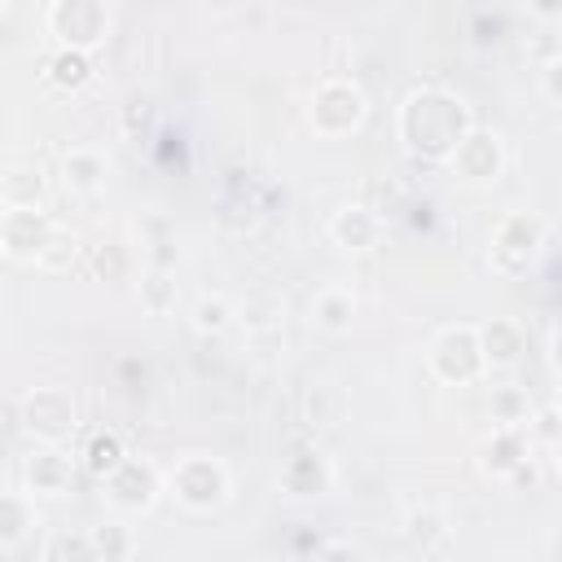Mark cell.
<instances>
[{"label": "cell", "instance_id": "6da1fadb", "mask_svg": "<svg viewBox=\"0 0 562 562\" xmlns=\"http://www.w3.org/2000/svg\"><path fill=\"white\" fill-rule=\"evenodd\" d=\"M465 132H470V110L452 92L422 88L400 110V136L408 140V149H417L426 158H452V149Z\"/></svg>", "mask_w": 562, "mask_h": 562}, {"label": "cell", "instance_id": "7a4b0ae2", "mask_svg": "<svg viewBox=\"0 0 562 562\" xmlns=\"http://www.w3.org/2000/svg\"><path fill=\"white\" fill-rule=\"evenodd\" d=\"M48 26H53V35H57L66 48L88 53V48H97V44L105 40V31H110V9H105V0H57V4L48 9Z\"/></svg>", "mask_w": 562, "mask_h": 562}, {"label": "cell", "instance_id": "3957f363", "mask_svg": "<svg viewBox=\"0 0 562 562\" xmlns=\"http://www.w3.org/2000/svg\"><path fill=\"white\" fill-rule=\"evenodd\" d=\"M22 426L44 439V443H61L75 430V400L66 386H35L22 400Z\"/></svg>", "mask_w": 562, "mask_h": 562}, {"label": "cell", "instance_id": "277c9868", "mask_svg": "<svg viewBox=\"0 0 562 562\" xmlns=\"http://www.w3.org/2000/svg\"><path fill=\"white\" fill-rule=\"evenodd\" d=\"M364 119V92L347 79H325L316 92H312V123L316 132L325 136H342L351 127H360Z\"/></svg>", "mask_w": 562, "mask_h": 562}, {"label": "cell", "instance_id": "5b68a950", "mask_svg": "<svg viewBox=\"0 0 562 562\" xmlns=\"http://www.w3.org/2000/svg\"><path fill=\"white\" fill-rule=\"evenodd\" d=\"M224 492H228V479L211 457H189L171 474V496L184 501L189 509H211L224 501Z\"/></svg>", "mask_w": 562, "mask_h": 562}, {"label": "cell", "instance_id": "8992f818", "mask_svg": "<svg viewBox=\"0 0 562 562\" xmlns=\"http://www.w3.org/2000/svg\"><path fill=\"white\" fill-rule=\"evenodd\" d=\"M48 233H53V220L40 206H9L0 215V250L13 259H35Z\"/></svg>", "mask_w": 562, "mask_h": 562}, {"label": "cell", "instance_id": "52a82bcc", "mask_svg": "<svg viewBox=\"0 0 562 562\" xmlns=\"http://www.w3.org/2000/svg\"><path fill=\"white\" fill-rule=\"evenodd\" d=\"M479 364H483V356H479L474 329H443V334L435 338V347H430V369H435L439 378H448V382L474 378Z\"/></svg>", "mask_w": 562, "mask_h": 562}, {"label": "cell", "instance_id": "ba28073f", "mask_svg": "<svg viewBox=\"0 0 562 562\" xmlns=\"http://www.w3.org/2000/svg\"><path fill=\"white\" fill-rule=\"evenodd\" d=\"M452 162H457L470 180H496V171H501V140H496L492 132H474V127H470V132L457 140Z\"/></svg>", "mask_w": 562, "mask_h": 562}, {"label": "cell", "instance_id": "9c48e42d", "mask_svg": "<svg viewBox=\"0 0 562 562\" xmlns=\"http://www.w3.org/2000/svg\"><path fill=\"white\" fill-rule=\"evenodd\" d=\"M378 215L364 211V206H342L334 220H329V237L342 246V250H373L378 241Z\"/></svg>", "mask_w": 562, "mask_h": 562}, {"label": "cell", "instance_id": "30bf717a", "mask_svg": "<svg viewBox=\"0 0 562 562\" xmlns=\"http://www.w3.org/2000/svg\"><path fill=\"white\" fill-rule=\"evenodd\" d=\"M351 316H356V299L338 285H325L316 299H312V321L325 329V334H347L351 329Z\"/></svg>", "mask_w": 562, "mask_h": 562}, {"label": "cell", "instance_id": "8fae6325", "mask_svg": "<svg viewBox=\"0 0 562 562\" xmlns=\"http://www.w3.org/2000/svg\"><path fill=\"white\" fill-rule=\"evenodd\" d=\"M61 171H66V189L70 193H97L105 184V158L97 149H70Z\"/></svg>", "mask_w": 562, "mask_h": 562}, {"label": "cell", "instance_id": "7c38bea8", "mask_svg": "<svg viewBox=\"0 0 562 562\" xmlns=\"http://www.w3.org/2000/svg\"><path fill=\"white\" fill-rule=\"evenodd\" d=\"M479 338V356L487 360V364H514L518 360V351H522V334H518V325H509V321H492L483 334H474Z\"/></svg>", "mask_w": 562, "mask_h": 562}, {"label": "cell", "instance_id": "4fadbf2b", "mask_svg": "<svg viewBox=\"0 0 562 562\" xmlns=\"http://www.w3.org/2000/svg\"><path fill=\"white\" fill-rule=\"evenodd\" d=\"M40 193H44L40 167H13L0 176V202L4 206H40Z\"/></svg>", "mask_w": 562, "mask_h": 562}, {"label": "cell", "instance_id": "5bb4252c", "mask_svg": "<svg viewBox=\"0 0 562 562\" xmlns=\"http://www.w3.org/2000/svg\"><path fill=\"white\" fill-rule=\"evenodd\" d=\"M26 474H31V487L35 492H48V496H57L61 487H66V479H70V461L61 457V452H35L31 457V465H26Z\"/></svg>", "mask_w": 562, "mask_h": 562}, {"label": "cell", "instance_id": "9a60e30c", "mask_svg": "<svg viewBox=\"0 0 562 562\" xmlns=\"http://www.w3.org/2000/svg\"><path fill=\"white\" fill-rule=\"evenodd\" d=\"M119 461H123V443H119L114 435H97V439H92V448H88V470L105 479Z\"/></svg>", "mask_w": 562, "mask_h": 562}, {"label": "cell", "instance_id": "2e32d148", "mask_svg": "<svg viewBox=\"0 0 562 562\" xmlns=\"http://www.w3.org/2000/svg\"><path fill=\"white\" fill-rule=\"evenodd\" d=\"M26 522H31L26 501H22V496L0 492V536H4V540H18V536L26 531Z\"/></svg>", "mask_w": 562, "mask_h": 562}, {"label": "cell", "instance_id": "e0dca14e", "mask_svg": "<svg viewBox=\"0 0 562 562\" xmlns=\"http://www.w3.org/2000/svg\"><path fill=\"white\" fill-rule=\"evenodd\" d=\"M70 259H75V237H70V233H61V228H53V233H48V241L40 246L35 263H44V268H66Z\"/></svg>", "mask_w": 562, "mask_h": 562}, {"label": "cell", "instance_id": "ac0fdd59", "mask_svg": "<svg viewBox=\"0 0 562 562\" xmlns=\"http://www.w3.org/2000/svg\"><path fill=\"white\" fill-rule=\"evenodd\" d=\"M53 79H57L61 88H79V83H88V57L75 53V48H66V53L53 61Z\"/></svg>", "mask_w": 562, "mask_h": 562}, {"label": "cell", "instance_id": "d6986e66", "mask_svg": "<svg viewBox=\"0 0 562 562\" xmlns=\"http://www.w3.org/2000/svg\"><path fill=\"white\" fill-rule=\"evenodd\" d=\"M228 316H233V307H228L224 299H202V303L193 307V325H198L202 334L224 329V325H228Z\"/></svg>", "mask_w": 562, "mask_h": 562}, {"label": "cell", "instance_id": "ffe728a7", "mask_svg": "<svg viewBox=\"0 0 562 562\" xmlns=\"http://www.w3.org/2000/svg\"><path fill=\"white\" fill-rule=\"evenodd\" d=\"M531 9H536L540 18H558V0H531Z\"/></svg>", "mask_w": 562, "mask_h": 562}, {"label": "cell", "instance_id": "44dd1931", "mask_svg": "<svg viewBox=\"0 0 562 562\" xmlns=\"http://www.w3.org/2000/svg\"><path fill=\"white\" fill-rule=\"evenodd\" d=\"M0 255H4V250H0Z\"/></svg>", "mask_w": 562, "mask_h": 562}]
</instances>
